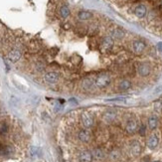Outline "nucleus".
<instances>
[{
    "instance_id": "nucleus-1",
    "label": "nucleus",
    "mask_w": 162,
    "mask_h": 162,
    "mask_svg": "<svg viewBox=\"0 0 162 162\" xmlns=\"http://www.w3.org/2000/svg\"><path fill=\"white\" fill-rule=\"evenodd\" d=\"M110 82H111V79L110 75H108V74H101V75H99L96 78L95 85L99 89H105V88L110 86Z\"/></svg>"
},
{
    "instance_id": "nucleus-2",
    "label": "nucleus",
    "mask_w": 162,
    "mask_h": 162,
    "mask_svg": "<svg viewBox=\"0 0 162 162\" xmlns=\"http://www.w3.org/2000/svg\"><path fill=\"white\" fill-rule=\"evenodd\" d=\"M129 151H130V154L134 157H137L141 154V151H142V146H141V143L138 140H133L130 142V145H129Z\"/></svg>"
},
{
    "instance_id": "nucleus-3",
    "label": "nucleus",
    "mask_w": 162,
    "mask_h": 162,
    "mask_svg": "<svg viewBox=\"0 0 162 162\" xmlns=\"http://www.w3.org/2000/svg\"><path fill=\"white\" fill-rule=\"evenodd\" d=\"M137 73L142 78L148 77L150 75V73H151V67L147 63H140L137 67Z\"/></svg>"
},
{
    "instance_id": "nucleus-4",
    "label": "nucleus",
    "mask_w": 162,
    "mask_h": 162,
    "mask_svg": "<svg viewBox=\"0 0 162 162\" xmlns=\"http://www.w3.org/2000/svg\"><path fill=\"white\" fill-rule=\"evenodd\" d=\"M113 39L110 36H105L104 37V39L102 40V44H101V48L102 52H108L113 49Z\"/></svg>"
},
{
    "instance_id": "nucleus-5",
    "label": "nucleus",
    "mask_w": 162,
    "mask_h": 162,
    "mask_svg": "<svg viewBox=\"0 0 162 162\" xmlns=\"http://www.w3.org/2000/svg\"><path fill=\"white\" fill-rule=\"evenodd\" d=\"M81 119H82V123L83 125L85 126V128L89 129V128H92L94 126V119L93 116H91L89 113H82V116H81Z\"/></svg>"
},
{
    "instance_id": "nucleus-6",
    "label": "nucleus",
    "mask_w": 162,
    "mask_h": 162,
    "mask_svg": "<svg viewBox=\"0 0 162 162\" xmlns=\"http://www.w3.org/2000/svg\"><path fill=\"white\" fill-rule=\"evenodd\" d=\"M125 130L129 134H133L138 130V123L136 122V119H129L126 122L125 124Z\"/></svg>"
},
{
    "instance_id": "nucleus-7",
    "label": "nucleus",
    "mask_w": 162,
    "mask_h": 162,
    "mask_svg": "<svg viewBox=\"0 0 162 162\" xmlns=\"http://www.w3.org/2000/svg\"><path fill=\"white\" fill-rule=\"evenodd\" d=\"M145 48H146V45L143 41L135 40L134 42L132 43V49H133V52L135 54H142Z\"/></svg>"
},
{
    "instance_id": "nucleus-8",
    "label": "nucleus",
    "mask_w": 162,
    "mask_h": 162,
    "mask_svg": "<svg viewBox=\"0 0 162 162\" xmlns=\"http://www.w3.org/2000/svg\"><path fill=\"white\" fill-rule=\"evenodd\" d=\"M159 144V136L156 133H152L147 139V147L149 149H155Z\"/></svg>"
},
{
    "instance_id": "nucleus-9",
    "label": "nucleus",
    "mask_w": 162,
    "mask_h": 162,
    "mask_svg": "<svg viewBox=\"0 0 162 162\" xmlns=\"http://www.w3.org/2000/svg\"><path fill=\"white\" fill-rule=\"evenodd\" d=\"M159 123V119L158 116L156 114H151L148 119H147V127H148L150 130H154V129L157 128Z\"/></svg>"
},
{
    "instance_id": "nucleus-10",
    "label": "nucleus",
    "mask_w": 162,
    "mask_h": 162,
    "mask_svg": "<svg viewBox=\"0 0 162 162\" xmlns=\"http://www.w3.org/2000/svg\"><path fill=\"white\" fill-rule=\"evenodd\" d=\"M93 154L89 150H83L79 155L80 162H92L93 161Z\"/></svg>"
},
{
    "instance_id": "nucleus-11",
    "label": "nucleus",
    "mask_w": 162,
    "mask_h": 162,
    "mask_svg": "<svg viewBox=\"0 0 162 162\" xmlns=\"http://www.w3.org/2000/svg\"><path fill=\"white\" fill-rule=\"evenodd\" d=\"M21 56H22V53L20 50L14 49L12 51H10V53L8 54V59H9V61L12 62V63H16V62H18L20 60Z\"/></svg>"
},
{
    "instance_id": "nucleus-12",
    "label": "nucleus",
    "mask_w": 162,
    "mask_h": 162,
    "mask_svg": "<svg viewBox=\"0 0 162 162\" xmlns=\"http://www.w3.org/2000/svg\"><path fill=\"white\" fill-rule=\"evenodd\" d=\"M44 80H45L48 84H55L57 83L59 80V74L56 72H49L44 77Z\"/></svg>"
},
{
    "instance_id": "nucleus-13",
    "label": "nucleus",
    "mask_w": 162,
    "mask_h": 162,
    "mask_svg": "<svg viewBox=\"0 0 162 162\" xmlns=\"http://www.w3.org/2000/svg\"><path fill=\"white\" fill-rule=\"evenodd\" d=\"M78 137L82 142L88 143V142H90V140H91V133L88 129H82V130L79 131Z\"/></svg>"
},
{
    "instance_id": "nucleus-14",
    "label": "nucleus",
    "mask_w": 162,
    "mask_h": 162,
    "mask_svg": "<svg viewBox=\"0 0 162 162\" xmlns=\"http://www.w3.org/2000/svg\"><path fill=\"white\" fill-rule=\"evenodd\" d=\"M134 14H135V16L137 17V18H144V17L146 16V14H147V9H146V7L144 6L143 4H139V5H137L136 7H135V9H134Z\"/></svg>"
},
{
    "instance_id": "nucleus-15",
    "label": "nucleus",
    "mask_w": 162,
    "mask_h": 162,
    "mask_svg": "<svg viewBox=\"0 0 162 162\" xmlns=\"http://www.w3.org/2000/svg\"><path fill=\"white\" fill-rule=\"evenodd\" d=\"M131 87H132V83L127 79L122 80V81H120L119 84V90L120 92H126V91L130 90Z\"/></svg>"
},
{
    "instance_id": "nucleus-16",
    "label": "nucleus",
    "mask_w": 162,
    "mask_h": 162,
    "mask_svg": "<svg viewBox=\"0 0 162 162\" xmlns=\"http://www.w3.org/2000/svg\"><path fill=\"white\" fill-rule=\"evenodd\" d=\"M116 116H117V113L114 110H108V111H105L104 114V119L107 122H113V120L116 119Z\"/></svg>"
},
{
    "instance_id": "nucleus-17",
    "label": "nucleus",
    "mask_w": 162,
    "mask_h": 162,
    "mask_svg": "<svg viewBox=\"0 0 162 162\" xmlns=\"http://www.w3.org/2000/svg\"><path fill=\"white\" fill-rule=\"evenodd\" d=\"M78 17L80 20H82V21H86V20H90L93 18V13H91L90 11L82 10L79 12Z\"/></svg>"
},
{
    "instance_id": "nucleus-18",
    "label": "nucleus",
    "mask_w": 162,
    "mask_h": 162,
    "mask_svg": "<svg viewBox=\"0 0 162 162\" xmlns=\"http://www.w3.org/2000/svg\"><path fill=\"white\" fill-rule=\"evenodd\" d=\"M111 36L116 38V39H122L125 36V32L122 28H116L111 31Z\"/></svg>"
},
{
    "instance_id": "nucleus-19",
    "label": "nucleus",
    "mask_w": 162,
    "mask_h": 162,
    "mask_svg": "<svg viewBox=\"0 0 162 162\" xmlns=\"http://www.w3.org/2000/svg\"><path fill=\"white\" fill-rule=\"evenodd\" d=\"M92 154L93 157L96 159V160H102V159L105 158V152L101 148H95L93 150Z\"/></svg>"
},
{
    "instance_id": "nucleus-20",
    "label": "nucleus",
    "mask_w": 162,
    "mask_h": 162,
    "mask_svg": "<svg viewBox=\"0 0 162 162\" xmlns=\"http://www.w3.org/2000/svg\"><path fill=\"white\" fill-rule=\"evenodd\" d=\"M13 151L12 147L11 146H8V145H5V146H2L0 145V156L1 155H9L11 154Z\"/></svg>"
},
{
    "instance_id": "nucleus-21",
    "label": "nucleus",
    "mask_w": 162,
    "mask_h": 162,
    "mask_svg": "<svg viewBox=\"0 0 162 162\" xmlns=\"http://www.w3.org/2000/svg\"><path fill=\"white\" fill-rule=\"evenodd\" d=\"M70 13H71V11H70L69 7H68V6L64 5V6L61 7V9H60V15H61V17H63V18H67V17H69Z\"/></svg>"
},
{
    "instance_id": "nucleus-22",
    "label": "nucleus",
    "mask_w": 162,
    "mask_h": 162,
    "mask_svg": "<svg viewBox=\"0 0 162 162\" xmlns=\"http://www.w3.org/2000/svg\"><path fill=\"white\" fill-rule=\"evenodd\" d=\"M120 157V152L117 149H113V150H111L110 153V158L111 159V160H113V161H116Z\"/></svg>"
},
{
    "instance_id": "nucleus-23",
    "label": "nucleus",
    "mask_w": 162,
    "mask_h": 162,
    "mask_svg": "<svg viewBox=\"0 0 162 162\" xmlns=\"http://www.w3.org/2000/svg\"><path fill=\"white\" fill-rule=\"evenodd\" d=\"M82 85H83V88L85 90H90L91 88H92L93 86V82L91 79H85L83 81V83H82Z\"/></svg>"
},
{
    "instance_id": "nucleus-24",
    "label": "nucleus",
    "mask_w": 162,
    "mask_h": 162,
    "mask_svg": "<svg viewBox=\"0 0 162 162\" xmlns=\"http://www.w3.org/2000/svg\"><path fill=\"white\" fill-rule=\"evenodd\" d=\"M153 108H154L155 111L161 113L162 111V101H156L153 102Z\"/></svg>"
},
{
    "instance_id": "nucleus-25",
    "label": "nucleus",
    "mask_w": 162,
    "mask_h": 162,
    "mask_svg": "<svg viewBox=\"0 0 162 162\" xmlns=\"http://www.w3.org/2000/svg\"><path fill=\"white\" fill-rule=\"evenodd\" d=\"M8 131V126L5 122H0V134H4Z\"/></svg>"
},
{
    "instance_id": "nucleus-26",
    "label": "nucleus",
    "mask_w": 162,
    "mask_h": 162,
    "mask_svg": "<svg viewBox=\"0 0 162 162\" xmlns=\"http://www.w3.org/2000/svg\"><path fill=\"white\" fill-rule=\"evenodd\" d=\"M145 130H146V127L145 125H140V127H138V131H139V134L140 135H143L145 134Z\"/></svg>"
},
{
    "instance_id": "nucleus-27",
    "label": "nucleus",
    "mask_w": 162,
    "mask_h": 162,
    "mask_svg": "<svg viewBox=\"0 0 162 162\" xmlns=\"http://www.w3.org/2000/svg\"><path fill=\"white\" fill-rule=\"evenodd\" d=\"M157 48H158L159 51H160V52L162 53V42L158 43V45H157Z\"/></svg>"
}]
</instances>
